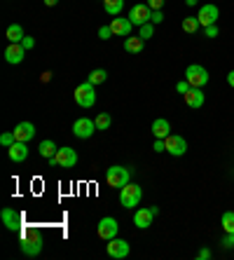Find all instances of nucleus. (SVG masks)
<instances>
[{
    "instance_id": "f257e3e1",
    "label": "nucleus",
    "mask_w": 234,
    "mask_h": 260,
    "mask_svg": "<svg viewBox=\"0 0 234 260\" xmlns=\"http://www.w3.org/2000/svg\"><path fill=\"white\" fill-rule=\"evenodd\" d=\"M19 246H21V253H24V255L36 258V255H40L45 242H42V235L38 230H26L24 235H21V242H19Z\"/></svg>"
},
{
    "instance_id": "f03ea898",
    "label": "nucleus",
    "mask_w": 234,
    "mask_h": 260,
    "mask_svg": "<svg viewBox=\"0 0 234 260\" xmlns=\"http://www.w3.org/2000/svg\"><path fill=\"white\" fill-rule=\"evenodd\" d=\"M96 85H91L89 80L87 82H82V85L75 87V103H78L80 108H91L94 103H96V89H94Z\"/></svg>"
},
{
    "instance_id": "7ed1b4c3",
    "label": "nucleus",
    "mask_w": 234,
    "mask_h": 260,
    "mask_svg": "<svg viewBox=\"0 0 234 260\" xmlns=\"http://www.w3.org/2000/svg\"><path fill=\"white\" fill-rule=\"evenodd\" d=\"M141 197H143V190L136 183H126L124 188H120V204L124 209H136L141 204Z\"/></svg>"
},
{
    "instance_id": "20e7f679",
    "label": "nucleus",
    "mask_w": 234,
    "mask_h": 260,
    "mask_svg": "<svg viewBox=\"0 0 234 260\" xmlns=\"http://www.w3.org/2000/svg\"><path fill=\"white\" fill-rule=\"evenodd\" d=\"M78 164V152L73 148H59L54 157H49V167H61V169H73Z\"/></svg>"
},
{
    "instance_id": "39448f33",
    "label": "nucleus",
    "mask_w": 234,
    "mask_h": 260,
    "mask_svg": "<svg viewBox=\"0 0 234 260\" xmlns=\"http://www.w3.org/2000/svg\"><path fill=\"white\" fill-rule=\"evenodd\" d=\"M106 181H108L110 188H124L126 183L131 181V171L126 167H110L106 171Z\"/></svg>"
},
{
    "instance_id": "423d86ee",
    "label": "nucleus",
    "mask_w": 234,
    "mask_h": 260,
    "mask_svg": "<svg viewBox=\"0 0 234 260\" xmlns=\"http://www.w3.org/2000/svg\"><path fill=\"white\" fill-rule=\"evenodd\" d=\"M185 80L192 87H204L206 82H209V71H206L204 66H199V63H192V66H187V71H185Z\"/></svg>"
},
{
    "instance_id": "0eeeda50",
    "label": "nucleus",
    "mask_w": 234,
    "mask_h": 260,
    "mask_svg": "<svg viewBox=\"0 0 234 260\" xmlns=\"http://www.w3.org/2000/svg\"><path fill=\"white\" fill-rule=\"evenodd\" d=\"M0 218H3V225H5L10 232H19L24 228V216H21V211H17V209H3Z\"/></svg>"
},
{
    "instance_id": "6e6552de",
    "label": "nucleus",
    "mask_w": 234,
    "mask_h": 260,
    "mask_svg": "<svg viewBox=\"0 0 234 260\" xmlns=\"http://www.w3.org/2000/svg\"><path fill=\"white\" fill-rule=\"evenodd\" d=\"M164 143H166V152L174 155V157H183L187 152V141L180 134H169L166 139H164Z\"/></svg>"
},
{
    "instance_id": "1a4fd4ad",
    "label": "nucleus",
    "mask_w": 234,
    "mask_h": 260,
    "mask_svg": "<svg viewBox=\"0 0 234 260\" xmlns=\"http://www.w3.org/2000/svg\"><path fill=\"white\" fill-rule=\"evenodd\" d=\"M96 232L98 237H101L103 242H110V239H115L117 237V232H120V225H117V220L115 218H101L96 225Z\"/></svg>"
},
{
    "instance_id": "9d476101",
    "label": "nucleus",
    "mask_w": 234,
    "mask_h": 260,
    "mask_svg": "<svg viewBox=\"0 0 234 260\" xmlns=\"http://www.w3.org/2000/svg\"><path fill=\"white\" fill-rule=\"evenodd\" d=\"M94 132H96V122L89 120V117H78L75 124H73V134H75L78 139H82V141L91 139Z\"/></svg>"
},
{
    "instance_id": "9b49d317",
    "label": "nucleus",
    "mask_w": 234,
    "mask_h": 260,
    "mask_svg": "<svg viewBox=\"0 0 234 260\" xmlns=\"http://www.w3.org/2000/svg\"><path fill=\"white\" fill-rule=\"evenodd\" d=\"M218 17H220V10H218L213 3H206V5L199 7V24H202V28H206V26H213L218 21Z\"/></svg>"
},
{
    "instance_id": "f8f14e48",
    "label": "nucleus",
    "mask_w": 234,
    "mask_h": 260,
    "mask_svg": "<svg viewBox=\"0 0 234 260\" xmlns=\"http://www.w3.org/2000/svg\"><path fill=\"white\" fill-rule=\"evenodd\" d=\"M129 19H131V24L133 26H143V24H148L152 19V10L148 7V3H138V5H133L131 10H129Z\"/></svg>"
},
{
    "instance_id": "ddd939ff",
    "label": "nucleus",
    "mask_w": 234,
    "mask_h": 260,
    "mask_svg": "<svg viewBox=\"0 0 234 260\" xmlns=\"http://www.w3.org/2000/svg\"><path fill=\"white\" fill-rule=\"evenodd\" d=\"M106 251H108L110 258L120 260V258H126V255H129L131 246H129V242H126V239H117V237H115V239H110V242H108Z\"/></svg>"
},
{
    "instance_id": "4468645a",
    "label": "nucleus",
    "mask_w": 234,
    "mask_h": 260,
    "mask_svg": "<svg viewBox=\"0 0 234 260\" xmlns=\"http://www.w3.org/2000/svg\"><path fill=\"white\" fill-rule=\"evenodd\" d=\"M26 56V49L21 43H10L5 49V61L7 63H12V66H17V63H21Z\"/></svg>"
},
{
    "instance_id": "2eb2a0df",
    "label": "nucleus",
    "mask_w": 234,
    "mask_h": 260,
    "mask_svg": "<svg viewBox=\"0 0 234 260\" xmlns=\"http://www.w3.org/2000/svg\"><path fill=\"white\" fill-rule=\"evenodd\" d=\"M183 99H185L187 108H202V106H204V101H206L202 87H190V91H187V94H183Z\"/></svg>"
},
{
    "instance_id": "dca6fc26",
    "label": "nucleus",
    "mask_w": 234,
    "mask_h": 260,
    "mask_svg": "<svg viewBox=\"0 0 234 260\" xmlns=\"http://www.w3.org/2000/svg\"><path fill=\"white\" fill-rule=\"evenodd\" d=\"M152 218H155L152 209L150 206H143V209H138V211L133 213V225L141 228V230H148V228L152 225Z\"/></svg>"
},
{
    "instance_id": "f3484780",
    "label": "nucleus",
    "mask_w": 234,
    "mask_h": 260,
    "mask_svg": "<svg viewBox=\"0 0 234 260\" xmlns=\"http://www.w3.org/2000/svg\"><path fill=\"white\" fill-rule=\"evenodd\" d=\"M36 124L33 122H19L17 127H14V136H17V141H24V143H28L33 136H36Z\"/></svg>"
},
{
    "instance_id": "a211bd4d",
    "label": "nucleus",
    "mask_w": 234,
    "mask_h": 260,
    "mask_svg": "<svg viewBox=\"0 0 234 260\" xmlns=\"http://www.w3.org/2000/svg\"><path fill=\"white\" fill-rule=\"evenodd\" d=\"M7 155H10L12 162H24V159L28 157V145H26L24 141H14V143L7 148Z\"/></svg>"
},
{
    "instance_id": "6ab92c4d",
    "label": "nucleus",
    "mask_w": 234,
    "mask_h": 260,
    "mask_svg": "<svg viewBox=\"0 0 234 260\" xmlns=\"http://www.w3.org/2000/svg\"><path fill=\"white\" fill-rule=\"evenodd\" d=\"M110 28H113V33L115 36H120V38H129L131 36V28H133V24H131V19H113L110 21Z\"/></svg>"
},
{
    "instance_id": "aec40b11",
    "label": "nucleus",
    "mask_w": 234,
    "mask_h": 260,
    "mask_svg": "<svg viewBox=\"0 0 234 260\" xmlns=\"http://www.w3.org/2000/svg\"><path fill=\"white\" fill-rule=\"evenodd\" d=\"M152 134H155V139H166L169 134H171V124H169V120L157 117V120L152 122Z\"/></svg>"
},
{
    "instance_id": "412c9836",
    "label": "nucleus",
    "mask_w": 234,
    "mask_h": 260,
    "mask_svg": "<svg viewBox=\"0 0 234 260\" xmlns=\"http://www.w3.org/2000/svg\"><path fill=\"white\" fill-rule=\"evenodd\" d=\"M143 38L141 36H129V38H124V49L126 52H129V54H141V52H143Z\"/></svg>"
},
{
    "instance_id": "4be33fe9",
    "label": "nucleus",
    "mask_w": 234,
    "mask_h": 260,
    "mask_svg": "<svg viewBox=\"0 0 234 260\" xmlns=\"http://www.w3.org/2000/svg\"><path fill=\"white\" fill-rule=\"evenodd\" d=\"M5 38L10 40V43H21L26 36H24V28H21L19 24H10L7 30H5Z\"/></svg>"
},
{
    "instance_id": "5701e85b",
    "label": "nucleus",
    "mask_w": 234,
    "mask_h": 260,
    "mask_svg": "<svg viewBox=\"0 0 234 260\" xmlns=\"http://www.w3.org/2000/svg\"><path fill=\"white\" fill-rule=\"evenodd\" d=\"M38 150H40V155H42L45 159H49V157H54V155H56V150H59V145H56L54 141H49V139H47V141H42Z\"/></svg>"
},
{
    "instance_id": "b1692460",
    "label": "nucleus",
    "mask_w": 234,
    "mask_h": 260,
    "mask_svg": "<svg viewBox=\"0 0 234 260\" xmlns=\"http://www.w3.org/2000/svg\"><path fill=\"white\" fill-rule=\"evenodd\" d=\"M122 7H124V0H103V10L113 14V17H117L122 12Z\"/></svg>"
},
{
    "instance_id": "393cba45",
    "label": "nucleus",
    "mask_w": 234,
    "mask_h": 260,
    "mask_svg": "<svg viewBox=\"0 0 234 260\" xmlns=\"http://www.w3.org/2000/svg\"><path fill=\"white\" fill-rule=\"evenodd\" d=\"M199 19L197 17H185L183 19V30H185V33H190V36H192V33H197L199 30Z\"/></svg>"
},
{
    "instance_id": "a878e982",
    "label": "nucleus",
    "mask_w": 234,
    "mask_h": 260,
    "mask_svg": "<svg viewBox=\"0 0 234 260\" xmlns=\"http://www.w3.org/2000/svg\"><path fill=\"white\" fill-rule=\"evenodd\" d=\"M106 80H108V73L103 71V68H96V71L89 73V82H91V85H103Z\"/></svg>"
},
{
    "instance_id": "bb28decb",
    "label": "nucleus",
    "mask_w": 234,
    "mask_h": 260,
    "mask_svg": "<svg viewBox=\"0 0 234 260\" xmlns=\"http://www.w3.org/2000/svg\"><path fill=\"white\" fill-rule=\"evenodd\" d=\"M94 122H96V129H101V132H108V127L113 124V120H110L108 113H98Z\"/></svg>"
},
{
    "instance_id": "cd10ccee",
    "label": "nucleus",
    "mask_w": 234,
    "mask_h": 260,
    "mask_svg": "<svg viewBox=\"0 0 234 260\" xmlns=\"http://www.w3.org/2000/svg\"><path fill=\"white\" fill-rule=\"evenodd\" d=\"M138 36L143 38V40H150V38L155 36V24H152V21H148V24L138 26Z\"/></svg>"
},
{
    "instance_id": "c85d7f7f",
    "label": "nucleus",
    "mask_w": 234,
    "mask_h": 260,
    "mask_svg": "<svg viewBox=\"0 0 234 260\" xmlns=\"http://www.w3.org/2000/svg\"><path fill=\"white\" fill-rule=\"evenodd\" d=\"M222 230L225 232H234V211H225L222 213Z\"/></svg>"
},
{
    "instance_id": "c756f323",
    "label": "nucleus",
    "mask_w": 234,
    "mask_h": 260,
    "mask_svg": "<svg viewBox=\"0 0 234 260\" xmlns=\"http://www.w3.org/2000/svg\"><path fill=\"white\" fill-rule=\"evenodd\" d=\"M14 141H17V136H14V132H7V134H3V136H0V143L5 145V148H10V145H12Z\"/></svg>"
},
{
    "instance_id": "7c9ffc66",
    "label": "nucleus",
    "mask_w": 234,
    "mask_h": 260,
    "mask_svg": "<svg viewBox=\"0 0 234 260\" xmlns=\"http://www.w3.org/2000/svg\"><path fill=\"white\" fill-rule=\"evenodd\" d=\"M110 36H115L110 26H101V28H98V38H101V40H110Z\"/></svg>"
},
{
    "instance_id": "2f4dec72",
    "label": "nucleus",
    "mask_w": 234,
    "mask_h": 260,
    "mask_svg": "<svg viewBox=\"0 0 234 260\" xmlns=\"http://www.w3.org/2000/svg\"><path fill=\"white\" fill-rule=\"evenodd\" d=\"M145 3H148V7L155 12V10H164V3H166V0H145Z\"/></svg>"
},
{
    "instance_id": "473e14b6",
    "label": "nucleus",
    "mask_w": 234,
    "mask_h": 260,
    "mask_svg": "<svg viewBox=\"0 0 234 260\" xmlns=\"http://www.w3.org/2000/svg\"><path fill=\"white\" fill-rule=\"evenodd\" d=\"M190 82H187V80H180L178 85H176V89H178V94H187V91H190Z\"/></svg>"
},
{
    "instance_id": "72a5a7b5",
    "label": "nucleus",
    "mask_w": 234,
    "mask_h": 260,
    "mask_svg": "<svg viewBox=\"0 0 234 260\" xmlns=\"http://www.w3.org/2000/svg\"><path fill=\"white\" fill-rule=\"evenodd\" d=\"M220 244L225 248H234V232H227V235H225V239H222Z\"/></svg>"
},
{
    "instance_id": "f704fd0d",
    "label": "nucleus",
    "mask_w": 234,
    "mask_h": 260,
    "mask_svg": "<svg viewBox=\"0 0 234 260\" xmlns=\"http://www.w3.org/2000/svg\"><path fill=\"white\" fill-rule=\"evenodd\" d=\"M204 36H206V38H216V36H218V24L206 26V28H204Z\"/></svg>"
},
{
    "instance_id": "c9c22d12",
    "label": "nucleus",
    "mask_w": 234,
    "mask_h": 260,
    "mask_svg": "<svg viewBox=\"0 0 234 260\" xmlns=\"http://www.w3.org/2000/svg\"><path fill=\"white\" fill-rule=\"evenodd\" d=\"M150 21H152V24H162V21H164V12H162V10H155Z\"/></svg>"
},
{
    "instance_id": "e433bc0d",
    "label": "nucleus",
    "mask_w": 234,
    "mask_h": 260,
    "mask_svg": "<svg viewBox=\"0 0 234 260\" xmlns=\"http://www.w3.org/2000/svg\"><path fill=\"white\" fill-rule=\"evenodd\" d=\"M152 150H155V152H164V150H166V143H164V139H157L155 145H152Z\"/></svg>"
},
{
    "instance_id": "4c0bfd02",
    "label": "nucleus",
    "mask_w": 234,
    "mask_h": 260,
    "mask_svg": "<svg viewBox=\"0 0 234 260\" xmlns=\"http://www.w3.org/2000/svg\"><path fill=\"white\" fill-rule=\"evenodd\" d=\"M21 45H24V49H26V52H28V49H33V47H36V40H33V38H28V36H26L24 40H21Z\"/></svg>"
},
{
    "instance_id": "58836bf2",
    "label": "nucleus",
    "mask_w": 234,
    "mask_h": 260,
    "mask_svg": "<svg viewBox=\"0 0 234 260\" xmlns=\"http://www.w3.org/2000/svg\"><path fill=\"white\" fill-rule=\"evenodd\" d=\"M197 258L199 260H209L211 258V251H209V248H202V251L197 253Z\"/></svg>"
},
{
    "instance_id": "ea45409f",
    "label": "nucleus",
    "mask_w": 234,
    "mask_h": 260,
    "mask_svg": "<svg viewBox=\"0 0 234 260\" xmlns=\"http://www.w3.org/2000/svg\"><path fill=\"white\" fill-rule=\"evenodd\" d=\"M42 82H49V80H52V73H49V71H45V73H42Z\"/></svg>"
},
{
    "instance_id": "a19ab883",
    "label": "nucleus",
    "mask_w": 234,
    "mask_h": 260,
    "mask_svg": "<svg viewBox=\"0 0 234 260\" xmlns=\"http://www.w3.org/2000/svg\"><path fill=\"white\" fill-rule=\"evenodd\" d=\"M227 85H229V87H234V71H229V73H227Z\"/></svg>"
},
{
    "instance_id": "79ce46f5",
    "label": "nucleus",
    "mask_w": 234,
    "mask_h": 260,
    "mask_svg": "<svg viewBox=\"0 0 234 260\" xmlns=\"http://www.w3.org/2000/svg\"><path fill=\"white\" fill-rule=\"evenodd\" d=\"M56 3H59V0H45V5H47V7H54Z\"/></svg>"
},
{
    "instance_id": "37998d69",
    "label": "nucleus",
    "mask_w": 234,
    "mask_h": 260,
    "mask_svg": "<svg viewBox=\"0 0 234 260\" xmlns=\"http://www.w3.org/2000/svg\"><path fill=\"white\" fill-rule=\"evenodd\" d=\"M185 3H187V5H190V7H194V5H197V3H199V0H185Z\"/></svg>"
}]
</instances>
